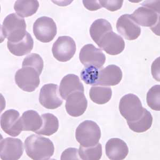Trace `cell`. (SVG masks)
I'll return each mask as SVG.
<instances>
[{
  "mask_svg": "<svg viewBox=\"0 0 160 160\" xmlns=\"http://www.w3.org/2000/svg\"><path fill=\"white\" fill-rule=\"evenodd\" d=\"M122 70L115 65H110L106 68H84L81 73V78L87 84L93 86H117L121 81Z\"/></svg>",
  "mask_w": 160,
  "mask_h": 160,
  "instance_id": "1",
  "label": "cell"
},
{
  "mask_svg": "<svg viewBox=\"0 0 160 160\" xmlns=\"http://www.w3.org/2000/svg\"><path fill=\"white\" fill-rule=\"evenodd\" d=\"M160 1H147L142 4L131 15L136 24L143 27H149L155 34L160 35L157 32V27L160 25Z\"/></svg>",
  "mask_w": 160,
  "mask_h": 160,
  "instance_id": "2",
  "label": "cell"
},
{
  "mask_svg": "<svg viewBox=\"0 0 160 160\" xmlns=\"http://www.w3.org/2000/svg\"><path fill=\"white\" fill-rule=\"evenodd\" d=\"M25 149L28 156L34 160H49L55 152L52 142L38 135H32L25 141Z\"/></svg>",
  "mask_w": 160,
  "mask_h": 160,
  "instance_id": "3",
  "label": "cell"
},
{
  "mask_svg": "<svg viewBox=\"0 0 160 160\" xmlns=\"http://www.w3.org/2000/svg\"><path fill=\"white\" fill-rule=\"evenodd\" d=\"M25 20L18 15L13 13L6 17L1 26V33L8 42H18L28 34Z\"/></svg>",
  "mask_w": 160,
  "mask_h": 160,
  "instance_id": "4",
  "label": "cell"
},
{
  "mask_svg": "<svg viewBox=\"0 0 160 160\" xmlns=\"http://www.w3.org/2000/svg\"><path fill=\"white\" fill-rule=\"evenodd\" d=\"M75 138L81 146L91 147L99 142L101 130L98 125L91 120H86L78 125L75 132Z\"/></svg>",
  "mask_w": 160,
  "mask_h": 160,
  "instance_id": "5",
  "label": "cell"
},
{
  "mask_svg": "<svg viewBox=\"0 0 160 160\" xmlns=\"http://www.w3.org/2000/svg\"><path fill=\"white\" fill-rule=\"evenodd\" d=\"M145 109L140 99L136 95L129 93L120 99L119 111L127 122H133L140 118Z\"/></svg>",
  "mask_w": 160,
  "mask_h": 160,
  "instance_id": "6",
  "label": "cell"
},
{
  "mask_svg": "<svg viewBox=\"0 0 160 160\" xmlns=\"http://www.w3.org/2000/svg\"><path fill=\"white\" fill-rule=\"evenodd\" d=\"M41 74L34 68L29 66L22 67L15 74V82L22 90L32 92L39 86Z\"/></svg>",
  "mask_w": 160,
  "mask_h": 160,
  "instance_id": "7",
  "label": "cell"
},
{
  "mask_svg": "<svg viewBox=\"0 0 160 160\" xmlns=\"http://www.w3.org/2000/svg\"><path fill=\"white\" fill-rule=\"evenodd\" d=\"M33 33L37 40L40 42L49 43L52 41L56 36V24L50 17H40L36 20L33 25Z\"/></svg>",
  "mask_w": 160,
  "mask_h": 160,
  "instance_id": "8",
  "label": "cell"
},
{
  "mask_svg": "<svg viewBox=\"0 0 160 160\" xmlns=\"http://www.w3.org/2000/svg\"><path fill=\"white\" fill-rule=\"evenodd\" d=\"M80 62L86 68L100 69L106 62V56L102 50L92 44H86L82 48L79 55Z\"/></svg>",
  "mask_w": 160,
  "mask_h": 160,
  "instance_id": "9",
  "label": "cell"
},
{
  "mask_svg": "<svg viewBox=\"0 0 160 160\" xmlns=\"http://www.w3.org/2000/svg\"><path fill=\"white\" fill-rule=\"evenodd\" d=\"M76 50V43L73 38L68 36H62L53 44L52 52L59 62H66L73 58Z\"/></svg>",
  "mask_w": 160,
  "mask_h": 160,
  "instance_id": "10",
  "label": "cell"
},
{
  "mask_svg": "<svg viewBox=\"0 0 160 160\" xmlns=\"http://www.w3.org/2000/svg\"><path fill=\"white\" fill-rule=\"evenodd\" d=\"M58 86L55 84H45L40 90L39 102L44 108L55 109L62 106L63 100L59 92Z\"/></svg>",
  "mask_w": 160,
  "mask_h": 160,
  "instance_id": "11",
  "label": "cell"
},
{
  "mask_svg": "<svg viewBox=\"0 0 160 160\" xmlns=\"http://www.w3.org/2000/svg\"><path fill=\"white\" fill-rule=\"evenodd\" d=\"M1 127L4 132L11 136H18L22 130L21 117L18 111L9 109L1 117Z\"/></svg>",
  "mask_w": 160,
  "mask_h": 160,
  "instance_id": "12",
  "label": "cell"
},
{
  "mask_svg": "<svg viewBox=\"0 0 160 160\" xmlns=\"http://www.w3.org/2000/svg\"><path fill=\"white\" fill-rule=\"evenodd\" d=\"M1 158L4 160H17L22 157L24 146L18 138L8 137L1 140Z\"/></svg>",
  "mask_w": 160,
  "mask_h": 160,
  "instance_id": "13",
  "label": "cell"
},
{
  "mask_svg": "<svg viewBox=\"0 0 160 160\" xmlns=\"http://www.w3.org/2000/svg\"><path fill=\"white\" fill-rule=\"evenodd\" d=\"M97 44L110 55H118L125 48V42L123 38L113 31L106 33Z\"/></svg>",
  "mask_w": 160,
  "mask_h": 160,
  "instance_id": "14",
  "label": "cell"
},
{
  "mask_svg": "<svg viewBox=\"0 0 160 160\" xmlns=\"http://www.w3.org/2000/svg\"><path fill=\"white\" fill-rule=\"evenodd\" d=\"M116 27L118 33L126 40H136L141 34L140 26L129 14H124L120 17L117 21Z\"/></svg>",
  "mask_w": 160,
  "mask_h": 160,
  "instance_id": "15",
  "label": "cell"
},
{
  "mask_svg": "<svg viewBox=\"0 0 160 160\" xmlns=\"http://www.w3.org/2000/svg\"><path fill=\"white\" fill-rule=\"evenodd\" d=\"M87 107V99L84 92L81 91H75L66 99V110L71 117L81 116L86 112Z\"/></svg>",
  "mask_w": 160,
  "mask_h": 160,
  "instance_id": "16",
  "label": "cell"
},
{
  "mask_svg": "<svg viewBox=\"0 0 160 160\" xmlns=\"http://www.w3.org/2000/svg\"><path fill=\"white\" fill-rule=\"evenodd\" d=\"M106 154L109 160H122L126 158L129 153L127 144L118 138L108 140L105 146Z\"/></svg>",
  "mask_w": 160,
  "mask_h": 160,
  "instance_id": "17",
  "label": "cell"
},
{
  "mask_svg": "<svg viewBox=\"0 0 160 160\" xmlns=\"http://www.w3.org/2000/svg\"><path fill=\"white\" fill-rule=\"evenodd\" d=\"M84 92V89L78 76L69 74L62 78L59 86V92L62 99L66 100L68 96L75 91Z\"/></svg>",
  "mask_w": 160,
  "mask_h": 160,
  "instance_id": "18",
  "label": "cell"
},
{
  "mask_svg": "<svg viewBox=\"0 0 160 160\" xmlns=\"http://www.w3.org/2000/svg\"><path fill=\"white\" fill-rule=\"evenodd\" d=\"M23 131H33L37 132L43 124L42 117L36 111L28 110L23 113L21 117Z\"/></svg>",
  "mask_w": 160,
  "mask_h": 160,
  "instance_id": "19",
  "label": "cell"
},
{
  "mask_svg": "<svg viewBox=\"0 0 160 160\" xmlns=\"http://www.w3.org/2000/svg\"><path fill=\"white\" fill-rule=\"evenodd\" d=\"M34 41L31 35L28 33L22 40L15 43L7 42L10 52L16 56H23L31 52L33 49Z\"/></svg>",
  "mask_w": 160,
  "mask_h": 160,
  "instance_id": "20",
  "label": "cell"
},
{
  "mask_svg": "<svg viewBox=\"0 0 160 160\" xmlns=\"http://www.w3.org/2000/svg\"><path fill=\"white\" fill-rule=\"evenodd\" d=\"M39 8V2L36 0L17 1L14 4V9L17 15L22 18L32 16L36 13Z\"/></svg>",
  "mask_w": 160,
  "mask_h": 160,
  "instance_id": "21",
  "label": "cell"
},
{
  "mask_svg": "<svg viewBox=\"0 0 160 160\" xmlns=\"http://www.w3.org/2000/svg\"><path fill=\"white\" fill-rule=\"evenodd\" d=\"M113 31L111 24L104 19H98L93 22L90 28V34L93 41L98 43L106 33Z\"/></svg>",
  "mask_w": 160,
  "mask_h": 160,
  "instance_id": "22",
  "label": "cell"
},
{
  "mask_svg": "<svg viewBox=\"0 0 160 160\" xmlns=\"http://www.w3.org/2000/svg\"><path fill=\"white\" fill-rule=\"evenodd\" d=\"M43 124L42 127L36 133L44 136H51L58 131L59 121L56 116L51 113L43 114L42 116Z\"/></svg>",
  "mask_w": 160,
  "mask_h": 160,
  "instance_id": "23",
  "label": "cell"
},
{
  "mask_svg": "<svg viewBox=\"0 0 160 160\" xmlns=\"http://www.w3.org/2000/svg\"><path fill=\"white\" fill-rule=\"evenodd\" d=\"M89 96L93 102L99 105H103L111 100L112 91L110 87L93 86L90 89Z\"/></svg>",
  "mask_w": 160,
  "mask_h": 160,
  "instance_id": "24",
  "label": "cell"
},
{
  "mask_svg": "<svg viewBox=\"0 0 160 160\" xmlns=\"http://www.w3.org/2000/svg\"><path fill=\"white\" fill-rule=\"evenodd\" d=\"M128 126L132 131L142 133L148 131L153 123V117L149 111L145 109L142 117L133 122H127Z\"/></svg>",
  "mask_w": 160,
  "mask_h": 160,
  "instance_id": "25",
  "label": "cell"
},
{
  "mask_svg": "<svg viewBox=\"0 0 160 160\" xmlns=\"http://www.w3.org/2000/svg\"><path fill=\"white\" fill-rule=\"evenodd\" d=\"M102 145L100 143L91 147H83L80 146L78 155L83 160H99L102 156Z\"/></svg>",
  "mask_w": 160,
  "mask_h": 160,
  "instance_id": "26",
  "label": "cell"
},
{
  "mask_svg": "<svg viewBox=\"0 0 160 160\" xmlns=\"http://www.w3.org/2000/svg\"><path fill=\"white\" fill-rule=\"evenodd\" d=\"M147 103L151 109L160 111V86L155 85L151 88L147 93Z\"/></svg>",
  "mask_w": 160,
  "mask_h": 160,
  "instance_id": "27",
  "label": "cell"
},
{
  "mask_svg": "<svg viewBox=\"0 0 160 160\" xmlns=\"http://www.w3.org/2000/svg\"><path fill=\"white\" fill-rule=\"evenodd\" d=\"M25 66L34 68L41 74L43 69V60L38 54L33 53L31 55H28L24 58L22 63V67Z\"/></svg>",
  "mask_w": 160,
  "mask_h": 160,
  "instance_id": "28",
  "label": "cell"
},
{
  "mask_svg": "<svg viewBox=\"0 0 160 160\" xmlns=\"http://www.w3.org/2000/svg\"><path fill=\"white\" fill-rule=\"evenodd\" d=\"M102 7L105 8L110 11H115L122 8L123 1H99Z\"/></svg>",
  "mask_w": 160,
  "mask_h": 160,
  "instance_id": "29",
  "label": "cell"
},
{
  "mask_svg": "<svg viewBox=\"0 0 160 160\" xmlns=\"http://www.w3.org/2000/svg\"><path fill=\"white\" fill-rule=\"evenodd\" d=\"M78 150L75 148H69L62 153L60 159L62 160H80L78 158Z\"/></svg>",
  "mask_w": 160,
  "mask_h": 160,
  "instance_id": "30",
  "label": "cell"
},
{
  "mask_svg": "<svg viewBox=\"0 0 160 160\" xmlns=\"http://www.w3.org/2000/svg\"><path fill=\"white\" fill-rule=\"evenodd\" d=\"M83 3L86 9L90 11H96L102 8L99 1H83Z\"/></svg>",
  "mask_w": 160,
  "mask_h": 160,
  "instance_id": "31",
  "label": "cell"
},
{
  "mask_svg": "<svg viewBox=\"0 0 160 160\" xmlns=\"http://www.w3.org/2000/svg\"><path fill=\"white\" fill-rule=\"evenodd\" d=\"M159 62H160V57H158V58L156 60H155L153 64H152V74L153 75L154 78L157 81H158V82L160 81V80H158V78H159V77L157 74V72H157V65H158Z\"/></svg>",
  "mask_w": 160,
  "mask_h": 160,
  "instance_id": "32",
  "label": "cell"
}]
</instances>
